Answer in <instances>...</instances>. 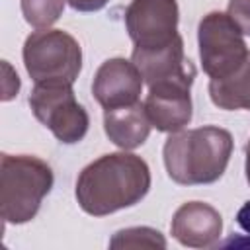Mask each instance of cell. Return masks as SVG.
Here are the masks:
<instances>
[{"label": "cell", "mask_w": 250, "mask_h": 250, "mask_svg": "<svg viewBox=\"0 0 250 250\" xmlns=\"http://www.w3.org/2000/svg\"><path fill=\"white\" fill-rule=\"evenodd\" d=\"M4 72H6V76H4V94H2V100L4 102H8V100H12L16 94H18V90H20V78H18V74L12 70V66L4 61Z\"/></svg>", "instance_id": "obj_17"}, {"label": "cell", "mask_w": 250, "mask_h": 250, "mask_svg": "<svg viewBox=\"0 0 250 250\" xmlns=\"http://www.w3.org/2000/svg\"><path fill=\"white\" fill-rule=\"evenodd\" d=\"M150 119L145 104H129L121 107L104 109V129L113 145L123 150L141 146L150 133Z\"/></svg>", "instance_id": "obj_12"}, {"label": "cell", "mask_w": 250, "mask_h": 250, "mask_svg": "<svg viewBox=\"0 0 250 250\" xmlns=\"http://www.w3.org/2000/svg\"><path fill=\"white\" fill-rule=\"evenodd\" d=\"M227 14L244 35H250V0H229Z\"/></svg>", "instance_id": "obj_16"}, {"label": "cell", "mask_w": 250, "mask_h": 250, "mask_svg": "<svg viewBox=\"0 0 250 250\" xmlns=\"http://www.w3.org/2000/svg\"><path fill=\"white\" fill-rule=\"evenodd\" d=\"M176 0H131L125 10V27L135 49H160L178 33Z\"/></svg>", "instance_id": "obj_7"}, {"label": "cell", "mask_w": 250, "mask_h": 250, "mask_svg": "<svg viewBox=\"0 0 250 250\" xmlns=\"http://www.w3.org/2000/svg\"><path fill=\"white\" fill-rule=\"evenodd\" d=\"M64 2L66 0H21L23 20L37 29H47L62 16Z\"/></svg>", "instance_id": "obj_14"}, {"label": "cell", "mask_w": 250, "mask_h": 250, "mask_svg": "<svg viewBox=\"0 0 250 250\" xmlns=\"http://www.w3.org/2000/svg\"><path fill=\"white\" fill-rule=\"evenodd\" d=\"M111 248H166L164 236L150 227H131L117 230L109 240Z\"/></svg>", "instance_id": "obj_15"}, {"label": "cell", "mask_w": 250, "mask_h": 250, "mask_svg": "<svg viewBox=\"0 0 250 250\" xmlns=\"http://www.w3.org/2000/svg\"><path fill=\"white\" fill-rule=\"evenodd\" d=\"M168 176L182 186L217 182L232 154V135L227 129L205 125L170 133L162 148Z\"/></svg>", "instance_id": "obj_2"}, {"label": "cell", "mask_w": 250, "mask_h": 250, "mask_svg": "<svg viewBox=\"0 0 250 250\" xmlns=\"http://www.w3.org/2000/svg\"><path fill=\"white\" fill-rule=\"evenodd\" d=\"M143 84L145 80L137 64L133 61L115 57L107 59L98 68L92 82V94L104 109L121 107L139 102Z\"/></svg>", "instance_id": "obj_9"}, {"label": "cell", "mask_w": 250, "mask_h": 250, "mask_svg": "<svg viewBox=\"0 0 250 250\" xmlns=\"http://www.w3.org/2000/svg\"><path fill=\"white\" fill-rule=\"evenodd\" d=\"M246 180L250 184V141L246 145Z\"/></svg>", "instance_id": "obj_20"}, {"label": "cell", "mask_w": 250, "mask_h": 250, "mask_svg": "<svg viewBox=\"0 0 250 250\" xmlns=\"http://www.w3.org/2000/svg\"><path fill=\"white\" fill-rule=\"evenodd\" d=\"M172 236L189 248H209L223 232L221 213L203 201H188L172 217Z\"/></svg>", "instance_id": "obj_10"}, {"label": "cell", "mask_w": 250, "mask_h": 250, "mask_svg": "<svg viewBox=\"0 0 250 250\" xmlns=\"http://www.w3.org/2000/svg\"><path fill=\"white\" fill-rule=\"evenodd\" d=\"M150 188L148 164L131 152H111L90 162L76 180L84 213L104 217L139 203Z\"/></svg>", "instance_id": "obj_1"}, {"label": "cell", "mask_w": 250, "mask_h": 250, "mask_svg": "<svg viewBox=\"0 0 250 250\" xmlns=\"http://www.w3.org/2000/svg\"><path fill=\"white\" fill-rule=\"evenodd\" d=\"M23 64L33 82L62 80L72 84L82 68V49L62 29H39L23 43Z\"/></svg>", "instance_id": "obj_4"}, {"label": "cell", "mask_w": 250, "mask_h": 250, "mask_svg": "<svg viewBox=\"0 0 250 250\" xmlns=\"http://www.w3.org/2000/svg\"><path fill=\"white\" fill-rule=\"evenodd\" d=\"M53 188L51 166L27 154H2L0 162V213L4 223L31 221L43 197Z\"/></svg>", "instance_id": "obj_3"}, {"label": "cell", "mask_w": 250, "mask_h": 250, "mask_svg": "<svg viewBox=\"0 0 250 250\" xmlns=\"http://www.w3.org/2000/svg\"><path fill=\"white\" fill-rule=\"evenodd\" d=\"M70 8L78 10V12H96L102 10L109 0H66Z\"/></svg>", "instance_id": "obj_18"}, {"label": "cell", "mask_w": 250, "mask_h": 250, "mask_svg": "<svg viewBox=\"0 0 250 250\" xmlns=\"http://www.w3.org/2000/svg\"><path fill=\"white\" fill-rule=\"evenodd\" d=\"M186 84H160L150 86L145 109L150 125L162 133L182 131L191 121V96Z\"/></svg>", "instance_id": "obj_11"}, {"label": "cell", "mask_w": 250, "mask_h": 250, "mask_svg": "<svg viewBox=\"0 0 250 250\" xmlns=\"http://www.w3.org/2000/svg\"><path fill=\"white\" fill-rule=\"evenodd\" d=\"M29 107L39 123H43L57 141L72 145L88 133V113L76 102L72 84L62 80L35 82L29 94Z\"/></svg>", "instance_id": "obj_5"}, {"label": "cell", "mask_w": 250, "mask_h": 250, "mask_svg": "<svg viewBox=\"0 0 250 250\" xmlns=\"http://www.w3.org/2000/svg\"><path fill=\"white\" fill-rule=\"evenodd\" d=\"M242 35L244 33L229 14L209 12L201 18L197 27L199 59L205 74H209L211 80L230 76L246 61L250 51L246 49Z\"/></svg>", "instance_id": "obj_6"}, {"label": "cell", "mask_w": 250, "mask_h": 250, "mask_svg": "<svg viewBox=\"0 0 250 250\" xmlns=\"http://www.w3.org/2000/svg\"><path fill=\"white\" fill-rule=\"evenodd\" d=\"M236 223H238V227H240L244 232H248V236H250V201H246V203L238 209V213H236Z\"/></svg>", "instance_id": "obj_19"}, {"label": "cell", "mask_w": 250, "mask_h": 250, "mask_svg": "<svg viewBox=\"0 0 250 250\" xmlns=\"http://www.w3.org/2000/svg\"><path fill=\"white\" fill-rule=\"evenodd\" d=\"M131 61L137 64L148 88L160 84L191 86L195 78V66L184 55V41L180 35L160 49H133Z\"/></svg>", "instance_id": "obj_8"}, {"label": "cell", "mask_w": 250, "mask_h": 250, "mask_svg": "<svg viewBox=\"0 0 250 250\" xmlns=\"http://www.w3.org/2000/svg\"><path fill=\"white\" fill-rule=\"evenodd\" d=\"M209 98L221 109H250V53L230 76L209 82Z\"/></svg>", "instance_id": "obj_13"}]
</instances>
